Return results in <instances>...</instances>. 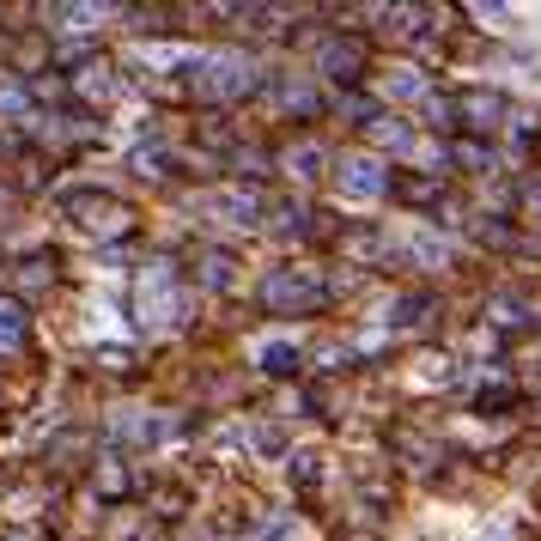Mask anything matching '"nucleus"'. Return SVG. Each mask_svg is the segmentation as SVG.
I'll use <instances>...</instances> for the list:
<instances>
[{
  "mask_svg": "<svg viewBox=\"0 0 541 541\" xmlns=\"http://www.w3.org/2000/svg\"><path fill=\"white\" fill-rule=\"evenodd\" d=\"M189 86L201 98H244L256 86V67L244 55H231V49H213V55H195L189 61Z\"/></svg>",
  "mask_w": 541,
  "mask_h": 541,
  "instance_id": "obj_1",
  "label": "nucleus"
},
{
  "mask_svg": "<svg viewBox=\"0 0 541 541\" xmlns=\"http://www.w3.org/2000/svg\"><path fill=\"white\" fill-rule=\"evenodd\" d=\"M134 311L140 323H177L183 317V286H177V268L171 262H152L140 292H134Z\"/></svg>",
  "mask_w": 541,
  "mask_h": 541,
  "instance_id": "obj_2",
  "label": "nucleus"
},
{
  "mask_svg": "<svg viewBox=\"0 0 541 541\" xmlns=\"http://www.w3.org/2000/svg\"><path fill=\"white\" fill-rule=\"evenodd\" d=\"M67 213L80 219L86 231H104V238H110V231H128V207L110 201V195H67Z\"/></svg>",
  "mask_w": 541,
  "mask_h": 541,
  "instance_id": "obj_3",
  "label": "nucleus"
},
{
  "mask_svg": "<svg viewBox=\"0 0 541 541\" xmlns=\"http://www.w3.org/2000/svg\"><path fill=\"white\" fill-rule=\"evenodd\" d=\"M268 304H274V311H286V304H292V311H317V304H323V286L311 280V274H274L268 280Z\"/></svg>",
  "mask_w": 541,
  "mask_h": 541,
  "instance_id": "obj_4",
  "label": "nucleus"
},
{
  "mask_svg": "<svg viewBox=\"0 0 541 541\" xmlns=\"http://www.w3.org/2000/svg\"><path fill=\"white\" fill-rule=\"evenodd\" d=\"M341 189H347V195H383V189H390V177H383L377 159H347V165H341Z\"/></svg>",
  "mask_w": 541,
  "mask_h": 541,
  "instance_id": "obj_5",
  "label": "nucleus"
},
{
  "mask_svg": "<svg viewBox=\"0 0 541 541\" xmlns=\"http://www.w3.org/2000/svg\"><path fill=\"white\" fill-rule=\"evenodd\" d=\"M207 213H219L225 225H250V219L262 213V201L244 195V189H225V195H207Z\"/></svg>",
  "mask_w": 541,
  "mask_h": 541,
  "instance_id": "obj_6",
  "label": "nucleus"
},
{
  "mask_svg": "<svg viewBox=\"0 0 541 541\" xmlns=\"http://www.w3.org/2000/svg\"><path fill=\"white\" fill-rule=\"evenodd\" d=\"M359 67H365V49L359 43H329L323 49V73H329V80H353Z\"/></svg>",
  "mask_w": 541,
  "mask_h": 541,
  "instance_id": "obj_7",
  "label": "nucleus"
},
{
  "mask_svg": "<svg viewBox=\"0 0 541 541\" xmlns=\"http://www.w3.org/2000/svg\"><path fill=\"white\" fill-rule=\"evenodd\" d=\"M456 110L469 116V128H493V122L505 116V98H493V92H469V98H462Z\"/></svg>",
  "mask_w": 541,
  "mask_h": 541,
  "instance_id": "obj_8",
  "label": "nucleus"
},
{
  "mask_svg": "<svg viewBox=\"0 0 541 541\" xmlns=\"http://www.w3.org/2000/svg\"><path fill=\"white\" fill-rule=\"evenodd\" d=\"M49 280H55V256H31V262H19V274H13L19 292H37V286H49Z\"/></svg>",
  "mask_w": 541,
  "mask_h": 541,
  "instance_id": "obj_9",
  "label": "nucleus"
},
{
  "mask_svg": "<svg viewBox=\"0 0 541 541\" xmlns=\"http://www.w3.org/2000/svg\"><path fill=\"white\" fill-rule=\"evenodd\" d=\"M262 371H274V377L298 371V347H292V341H268V347H262Z\"/></svg>",
  "mask_w": 541,
  "mask_h": 541,
  "instance_id": "obj_10",
  "label": "nucleus"
},
{
  "mask_svg": "<svg viewBox=\"0 0 541 541\" xmlns=\"http://www.w3.org/2000/svg\"><path fill=\"white\" fill-rule=\"evenodd\" d=\"M25 329V317H19V304H0V341H13Z\"/></svg>",
  "mask_w": 541,
  "mask_h": 541,
  "instance_id": "obj_11",
  "label": "nucleus"
},
{
  "mask_svg": "<svg viewBox=\"0 0 541 541\" xmlns=\"http://www.w3.org/2000/svg\"><path fill=\"white\" fill-rule=\"evenodd\" d=\"M207 286H231V256H207Z\"/></svg>",
  "mask_w": 541,
  "mask_h": 541,
  "instance_id": "obj_12",
  "label": "nucleus"
},
{
  "mask_svg": "<svg viewBox=\"0 0 541 541\" xmlns=\"http://www.w3.org/2000/svg\"><path fill=\"white\" fill-rule=\"evenodd\" d=\"M0 116H25V92H0Z\"/></svg>",
  "mask_w": 541,
  "mask_h": 541,
  "instance_id": "obj_13",
  "label": "nucleus"
}]
</instances>
